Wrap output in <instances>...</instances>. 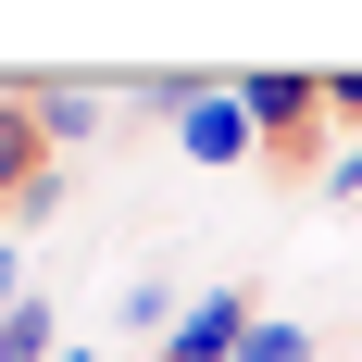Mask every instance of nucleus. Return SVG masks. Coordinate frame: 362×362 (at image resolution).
Masks as SVG:
<instances>
[{
  "mask_svg": "<svg viewBox=\"0 0 362 362\" xmlns=\"http://www.w3.org/2000/svg\"><path fill=\"white\" fill-rule=\"evenodd\" d=\"M175 313H187V300L163 288V275H138V288H125V325H150V337H175Z\"/></svg>",
  "mask_w": 362,
  "mask_h": 362,
  "instance_id": "obj_8",
  "label": "nucleus"
},
{
  "mask_svg": "<svg viewBox=\"0 0 362 362\" xmlns=\"http://www.w3.org/2000/svg\"><path fill=\"white\" fill-rule=\"evenodd\" d=\"M0 362H63V313L50 300H13L0 313Z\"/></svg>",
  "mask_w": 362,
  "mask_h": 362,
  "instance_id": "obj_6",
  "label": "nucleus"
},
{
  "mask_svg": "<svg viewBox=\"0 0 362 362\" xmlns=\"http://www.w3.org/2000/svg\"><path fill=\"white\" fill-rule=\"evenodd\" d=\"M13 300H37V288H25V250L0 238V313H13Z\"/></svg>",
  "mask_w": 362,
  "mask_h": 362,
  "instance_id": "obj_12",
  "label": "nucleus"
},
{
  "mask_svg": "<svg viewBox=\"0 0 362 362\" xmlns=\"http://www.w3.org/2000/svg\"><path fill=\"white\" fill-rule=\"evenodd\" d=\"M238 362H313V325H250V337H238Z\"/></svg>",
  "mask_w": 362,
  "mask_h": 362,
  "instance_id": "obj_9",
  "label": "nucleus"
},
{
  "mask_svg": "<svg viewBox=\"0 0 362 362\" xmlns=\"http://www.w3.org/2000/svg\"><path fill=\"white\" fill-rule=\"evenodd\" d=\"M37 163H50V138H37V112H25V88H13V100H0V200H13V187L37 175Z\"/></svg>",
  "mask_w": 362,
  "mask_h": 362,
  "instance_id": "obj_5",
  "label": "nucleus"
},
{
  "mask_svg": "<svg viewBox=\"0 0 362 362\" xmlns=\"http://www.w3.org/2000/svg\"><path fill=\"white\" fill-rule=\"evenodd\" d=\"M63 362H100V350H63Z\"/></svg>",
  "mask_w": 362,
  "mask_h": 362,
  "instance_id": "obj_14",
  "label": "nucleus"
},
{
  "mask_svg": "<svg viewBox=\"0 0 362 362\" xmlns=\"http://www.w3.org/2000/svg\"><path fill=\"white\" fill-rule=\"evenodd\" d=\"M125 100H138V112H187V100H200V75H175V63H163V75H138Z\"/></svg>",
  "mask_w": 362,
  "mask_h": 362,
  "instance_id": "obj_10",
  "label": "nucleus"
},
{
  "mask_svg": "<svg viewBox=\"0 0 362 362\" xmlns=\"http://www.w3.org/2000/svg\"><path fill=\"white\" fill-rule=\"evenodd\" d=\"M238 100H250V125H262V138H300V125L325 112V75H288V63H262V75H238Z\"/></svg>",
  "mask_w": 362,
  "mask_h": 362,
  "instance_id": "obj_4",
  "label": "nucleus"
},
{
  "mask_svg": "<svg viewBox=\"0 0 362 362\" xmlns=\"http://www.w3.org/2000/svg\"><path fill=\"white\" fill-rule=\"evenodd\" d=\"M325 200H362V138H350V150L325 163Z\"/></svg>",
  "mask_w": 362,
  "mask_h": 362,
  "instance_id": "obj_11",
  "label": "nucleus"
},
{
  "mask_svg": "<svg viewBox=\"0 0 362 362\" xmlns=\"http://www.w3.org/2000/svg\"><path fill=\"white\" fill-rule=\"evenodd\" d=\"M175 150L200 163V175H225V163H250V150H262V125H250V100H238V75H225V88H200V100L175 112Z\"/></svg>",
  "mask_w": 362,
  "mask_h": 362,
  "instance_id": "obj_1",
  "label": "nucleus"
},
{
  "mask_svg": "<svg viewBox=\"0 0 362 362\" xmlns=\"http://www.w3.org/2000/svg\"><path fill=\"white\" fill-rule=\"evenodd\" d=\"M325 112H362V63H337V75H325Z\"/></svg>",
  "mask_w": 362,
  "mask_h": 362,
  "instance_id": "obj_13",
  "label": "nucleus"
},
{
  "mask_svg": "<svg viewBox=\"0 0 362 362\" xmlns=\"http://www.w3.org/2000/svg\"><path fill=\"white\" fill-rule=\"evenodd\" d=\"M0 213H13V225H50V213H63V163H37V175L0 200Z\"/></svg>",
  "mask_w": 362,
  "mask_h": 362,
  "instance_id": "obj_7",
  "label": "nucleus"
},
{
  "mask_svg": "<svg viewBox=\"0 0 362 362\" xmlns=\"http://www.w3.org/2000/svg\"><path fill=\"white\" fill-rule=\"evenodd\" d=\"M250 325H262V313H250L238 288H200V300L175 313V337H163V362H238V337H250Z\"/></svg>",
  "mask_w": 362,
  "mask_h": 362,
  "instance_id": "obj_3",
  "label": "nucleus"
},
{
  "mask_svg": "<svg viewBox=\"0 0 362 362\" xmlns=\"http://www.w3.org/2000/svg\"><path fill=\"white\" fill-rule=\"evenodd\" d=\"M25 112H37V138H50V163H63V150H88V138L112 125V88H88V75H37Z\"/></svg>",
  "mask_w": 362,
  "mask_h": 362,
  "instance_id": "obj_2",
  "label": "nucleus"
}]
</instances>
